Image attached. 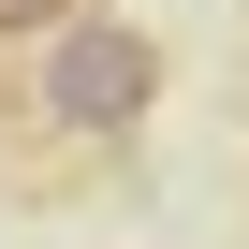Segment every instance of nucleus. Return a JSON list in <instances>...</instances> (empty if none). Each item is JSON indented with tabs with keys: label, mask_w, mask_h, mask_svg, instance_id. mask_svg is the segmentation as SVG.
<instances>
[{
	"label": "nucleus",
	"mask_w": 249,
	"mask_h": 249,
	"mask_svg": "<svg viewBox=\"0 0 249 249\" xmlns=\"http://www.w3.org/2000/svg\"><path fill=\"white\" fill-rule=\"evenodd\" d=\"M15 117H30V147H117V132H147L161 117V44L132 15H73V30L30 44Z\"/></svg>",
	"instance_id": "nucleus-1"
},
{
	"label": "nucleus",
	"mask_w": 249,
	"mask_h": 249,
	"mask_svg": "<svg viewBox=\"0 0 249 249\" xmlns=\"http://www.w3.org/2000/svg\"><path fill=\"white\" fill-rule=\"evenodd\" d=\"M73 15H88V0H0V44L30 59V44H44V30H73Z\"/></svg>",
	"instance_id": "nucleus-2"
}]
</instances>
